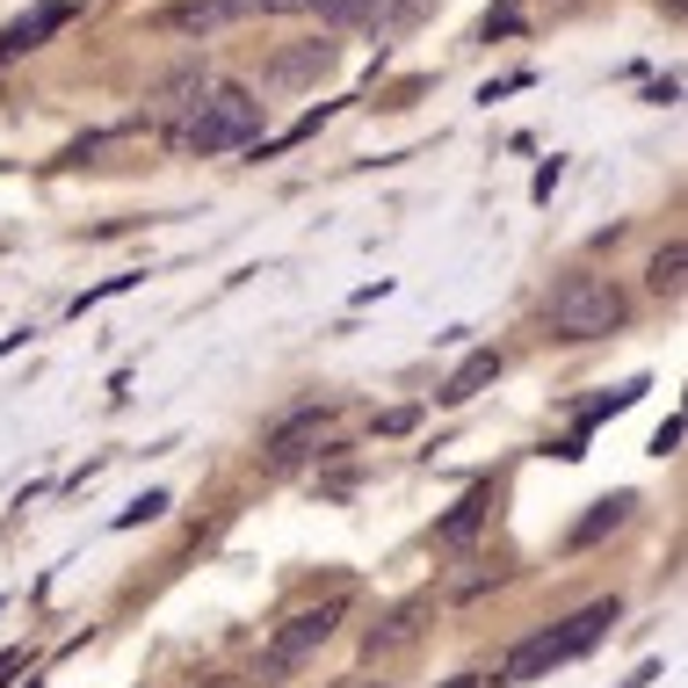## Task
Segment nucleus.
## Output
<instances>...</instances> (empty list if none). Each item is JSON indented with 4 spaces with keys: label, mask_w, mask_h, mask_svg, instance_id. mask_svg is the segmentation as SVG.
Returning a JSON list of instances; mask_svg holds the SVG:
<instances>
[{
    "label": "nucleus",
    "mask_w": 688,
    "mask_h": 688,
    "mask_svg": "<svg viewBox=\"0 0 688 688\" xmlns=\"http://www.w3.org/2000/svg\"><path fill=\"white\" fill-rule=\"evenodd\" d=\"M623 609L616 602H587V609H572L566 623H544L536 637H522L515 653L500 659V681H536V674H550V667H566V659H580V653H594L609 637V623H616Z\"/></svg>",
    "instance_id": "obj_1"
},
{
    "label": "nucleus",
    "mask_w": 688,
    "mask_h": 688,
    "mask_svg": "<svg viewBox=\"0 0 688 688\" xmlns=\"http://www.w3.org/2000/svg\"><path fill=\"white\" fill-rule=\"evenodd\" d=\"M174 138H182L189 153H240V145L261 138V102L247 95V87H232V80H210Z\"/></svg>",
    "instance_id": "obj_2"
},
{
    "label": "nucleus",
    "mask_w": 688,
    "mask_h": 688,
    "mask_svg": "<svg viewBox=\"0 0 688 688\" xmlns=\"http://www.w3.org/2000/svg\"><path fill=\"white\" fill-rule=\"evenodd\" d=\"M544 319H550L558 341H602V334L623 327V291L609 275H566V283L550 291Z\"/></svg>",
    "instance_id": "obj_3"
},
{
    "label": "nucleus",
    "mask_w": 688,
    "mask_h": 688,
    "mask_svg": "<svg viewBox=\"0 0 688 688\" xmlns=\"http://www.w3.org/2000/svg\"><path fill=\"white\" fill-rule=\"evenodd\" d=\"M341 616H348V602H319V609H297L283 631L269 637V653H261V674L269 681H283V674H297L305 659H319V645H327L334 631H341Z\"/></svg>",
    "instance_id": "obj_4"
},
{
    "label": "nucleus",
    "mask_w": 688,
    "mask_h": 688,
    "mask_svg": "<svg viewBox=\"0 0 688 688\" xmlns=\"http://www.w3.org/2000/svg\"><path fill=\"white\" fill-rule=\"evenodd\" d=\"M73 15H80V0H36L30 15H15L0 30V58H22V52H36V44H52Z\"/></svg>",
    "instance_id": "obj_5"
},
{
    "label": "nucleus",
    "mask_w": 688,
    "mask_h": 688,
    "mask_svg": "<svg viewBox=\"0 0 688 688\" xmlns=\"http://www.w3.org/2000/svg\"><path fill=\"white\" fill-rule=\"evenodd\" d=\"M240 15H261V0H174L167 8V30H225V22H240Z\"/></svg>",
    "instance_id": "obj_6"
},
{
    "label": "nucleus",
    "mask_w": 688,
    "mask_h": 688,
    "mask_svg": "<svg viewBox=\"0 0 688 688\" xmlns=\"http://www.w3.org/2000/svg\"><path fill=\"white\" fill-rule=\"evenodd\" d=\"M493 378H500V348H471V356L449 370V384H443L435 398H443V406H465V398H479Z\"/></svg>",
    "instance_id": "obj_7"
},
{
    "label": "nucleus",
    "mask_w": 688,
    "mask_h": 688,
    "mask_svg": "<svg viewBox=\"0 0 688 688\" xmlns=\"http://www.w3.org/2000/svg\"><path fill=\"white\" fill-rule=\"evenodd\" d=\"M204 87H210V73H204V66H182V73H174V80H167V87L153 95V123H167V131H182V117L196 109V95H204Z\"/></svg>",
    "instance_id": "obj_8"
},
{
    "label": "nucleus",
    "mask_w": 688,
    "mask_h": 688,
    "mask_svg": "<svg viewBox=\"0 0 688 688\" xmlns=\"http://www.w3.org/2000/svg\"><path fill=\"white\" fill-rule=\"evenodd\" d=\"M428 8H435V0H370L356 30H370V36L384 44V36H406L413 22H428Z\"/></svg>",
    "instance_id": "obj_9"
},
{
    "label": "nucleus",
    "mask_w": 688,
    "mask_h": 688,
    "mask_svg": "<svg viewBox=\"0 0 688 688\" xmlns=\"http://www.w3.org/2000/svg\"><path fill=\"white\" fill-rule=\"evenodd\" d=\"M485 507H493V485H471L465 500H457V507H449L443 522H435V536H443V544H471V536H479V522H485Z\"/></svg>",
    "instance_id": "obj_10"
},
{
    "label": "nucleus",
    "mask_w": 688,
    "mask_h": 688,
    "mask_svg": "<svg viewBox=\"0 0 688 688\" xmlns=\"http://www.w3.org/2000/svg\"><path fill=\"white\" fill-rule=\"evenodd\" d=\"M327 421H334V406H305V413H291V421H283V428L269 435V457H275V465H291L297 443H305V435H319Z\"/></svg>",
    "instance_id": "obj_11"
},
{
    "label": "nucleus",
    "mask_w": 688,
    "mask_h": 688,
    "mask_svg": "<svg viewBox=\"0 0 688 688\" xmlns=\"http://www.w3.org/2000/svg\"><path fill=\"white\" fill-rule=\"evenodd\" d=\"M631 507H637V493H609V500H594V515L572 522V544H594V536L623 529V522H631Z\"/></svg>",
    "instance_id": "obj_12"
},
{
    "label": "nucleus",
    "mask_w": 688,
    "mask_h": 688,
    "mask_svg": "<svg viewBox=\"0 0 688 688\" xmlns=\"http://www.w3.org/2000/svg\"><path fill=\"white\" fill-rule=\"evenodd\" d=\"M681 269H688V247L667 240V247L653 254V269H645V275H653V291H659V297H681Z\"/></svg>",
    "instance_id": "obj_13"
},
{
    "label": "nucleus",
    "mask_w": 688,
    "mask_h": 688,
    "mask_svg": "<svg viewBox=\"0 0 688 688\" xmlns=\"http://www.w3.org/2000/svg\"><path fill=\"white\" fill-rule=\"evenodd\" d=\"M334 44H305V52H291V58H275V80H312V73H327L334 66Z\"/></svg>",
    "instance_id": "obj_14"
},
{
    "label": "nucleus",
    "mask_w": 688,
    "mask_h": 688,
    "mask_svg": "<svg viewBox=\"0 0 688 688\" xmlns=\"http://www.w3.org/2000/svg\"><path fill=\"white\" fill-rule=\"evenodd\" d=\"M637 392H645V384H616V392H609V398H587V406H580V428H594V421H609V413L637 406Z\"/></svg>",
    "instance_id": "obj_15"
},
{
    "label": "nucleus",
    "mask_w": 688,
    "mask_h": 688,
    "mask_svg": "<svg viewBox=\"0 0 688 688\" xmlns=\"http://www.w3.org/2000/svg\"><path fill=\"white\" fill-rule=\"evenodd\" d=\"M167 507H174L167 493H138L131 507H123V515H117V529H138V522H160V515H167Z\"/></svg>",
    "instance_id": "obj_16"
},
{
    "label": "nucleus",
    "mask_w": 688,
    "mask_h": 688,
    "mask_svg": "<svg viewBox=\"0 0 688 688\" xmlns=\"http://www.w3.org/2000/svg\"><path fill=\"white\" fill-rule=\"evenodd\" d=\"M138 283H145V275H109V283H95V291H80V297H73V319H80L87 305H102V297H123V291H138Z\"/></svg>",
    "instance_id": "obj_17"
},
{
    "label": "nucleus",
    "mask_w": 688,
    "mask_h": 688,
    "mask_svg": "<svg viewBox=\"0 0 688 688\" xmlns=\"http://www.w3.org/2000/svg\"><path fill=\"white\" fill-rule=\"evenodd\" d=\"M413 421H421V406H392V413H378V435H406Z\"/></svg>",
    "instance_id": "obj_18"
},
{
    "label": "nucleus",
    "mask_w": 688,
    "mask_h": 688,
    "mask_svg": "<svg viewBox=\"0 0 688 688\" xmlns=\"http://www.w3.org/2000/svg\"><path fill=\"white\" fill-rule=\"evenodd\" d=\"M653 449H659V457H674V449H681V421H674V413H667V421H659V435H653Z\"/></svg>",
    "instance_id": "obj_19"
},
{
    "label": "nucleus",
    "mask_w": 688,
    "mask_h": 688,
    "mask_svg": "<svg viewBox=\"0 0 688 688\" xmlns=\"http://www.w3.org/2000/svg\"><path fill=\"white\" fill-rule=\"evenodd\" d=\"M22 667H30V653H0V688L15 681V674H22Z\"/></svg>",
    "instance_id": "obj_20"
},
{
    "label": "nucleus",
    "mask_w": 688,
    "mask_h": 688,
    "mask_svg": "<svg viewBox=\"0 0 688 688\" xmlns=\"http://www.w3.org/2000/svg\"><path fill=\"white\" fill-rule=\"evenodd\" d=\"M443 688H479V674H457V681H443Z\"/></svg>",
    "instance_id": "obj_21"
},
{
    "label": "nucleus",
    "mask_w": 688,
    "mask_h": 688,
    "mask_svg": "<svg viewBox=\"0 0 688 688\" xmlns=\"http://www.w3.org/2000/svg\"><path fill=\"white\" fill-rule=\"evenodd\" d=\"M30 688H36V681H30Z\"/></svg>",
    "instance_id": "obj_22"
}]
</instances>
